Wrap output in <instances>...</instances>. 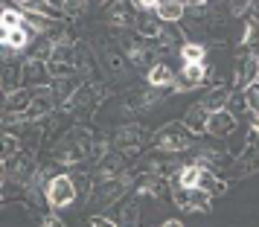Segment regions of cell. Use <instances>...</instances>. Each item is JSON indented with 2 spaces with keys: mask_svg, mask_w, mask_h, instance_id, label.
<instances>
[{
  "mask_svg": "<svg viewBox=\"0 0 259 227\" xmlns=\"http://www.w3.org/2000/svg\"><path fill=\"white\" fill-rule=\"evenodd\" d=\"M9 35H12V29H6V26L0 24V44H9Z\"/></svg>",
  "mask_w": 259,
  "mask_h": 227,
  "instance_id": "15",
  "label": "cell"
},
{
  "mask_svg": "<svg viewBox=\"0 0 259 227\" xmlns=\"http://www.w3.org/2000/svg\"><path fill=\"white\" fill-rule=\"evenodd\" d=\"M247 44H250L253 53H259V29H256V26H250V29H247Z\"/></svg>",
  "mask_w": 259,
  "mask_h": 227,
  "instance_id": "13",
  "label": "cell"
},
{
  "mask_svg": "<svg viewBox=\"0 0 259 227\" xmlns=\"http://www.w3.org/2000/svg\"><path fill=\"white\" fill-rule=\"evenodd\" d=\"M0 24L6 26V29H21L24 26V18L15 12V9H3L0 12Z\"/></svg>",
  "mask_w": 259,
  "mask_h": 227,
  "instance_id": "9",
  "label": "cell"
},
{
  "mask_svg": "<svg viewBox=\"0 0 259 227\" xmlns=\"http://www.w3.org/2000/svg\"><path fill=\"white\" fill-rule=\"evenodd\" d=\"M187 122H189V128H204V114L201 111H192V117H187Z\"/></svg>",
  "mask_w": 259,
  "mask_h": 227,
  "instance_id": "12",
  "label": "cell"
},
{
  "mask_svg": "<svg viewBox=\"0 0 259 227\" xmlns=\"http://www.w3.org/2000/svg\"><path fill=\"white\" fill-rule=\"evenodd\" d=\"M47 195H50V204H53V207H67V204L76 198V187H73V180H70V178L59 175V178L50 180Z\"/></svg>",
  "mask_w": 259,
  "mask_h": 227,
  "instance_id": "1",
  "label": "cell"
},
{
  "mask_svg": "<svg viewBox=\"0 0 259 227\" xmlns=\"http://www.w3.org/2000/svg\"><path fill=\"white\" fill-rule=\"evenodd\" d=\"M154 12H157L160 21H178L184 15V3H178V0H160V3H154Z\"/></svg>",
  "mask_w": 259,
  "mask_h": 227,
  "instance_id": "3",
  "label": "cell"
},
{
  "mask_svg": "<svg viewBox=\"0 0 259 227\" xmlns=\"http://www.w3.org/2000/svg\"><path fill=\"white\" fill-rule=\"evenodd\" d=\"M207 128L215 131V134H227L233 128V120H230L224 111H215V114H210V120H207Z\"/></svg>",
  "mask_w": 259,
  "mask_h": 227,
  "instance_id": "6",
  "label": "cell"
},
{
  "mask_svg": "<svg viewBox=\"0 0 259 227\" xmlns=\"http://www.w3.org/2000/svg\"><path fill=\"white\" fill-rule=\"evenodd\" d=\"M91 227H117V224H114V221H108V218H94Z\"/></svg>",
  "mask_w": 259,
  "mask_h": 227,
  "instance_id": "14",
  "label": "cell"
},
{
  "mask_svg": "<svg viewBox=\"0 0 259 227\" xmlns=\"http://www.w3.org/2000/svg\"><path fill=\"white\" fill-rule=\"evenodd\" d=\"M160 146L172 149V152L187 149L189 146V131H184L181 125H169V128H163V134H160Z\"/></svg>",
  "mask_w": 259,
  "mask_h": 227,
  "instance_id": "2",
  "label": "cell"
},
{
  "mask_svg": "<svg viewBox=\"0 0 259 227\" xmlns=\"http://www.w3.org/2000/svg\"><path fill=\"white\" fill-rule=\"evenodd\" d=\"M26 41H29V29H26V26H21V29H12V35H9V47L21 50V47H26Z\"/></svg>",
  "mask_w": 259,
  "mask_h": 227,
  "instance_id": "10",
  "label": "cell"
},
{
  "mask_svg": "<svg viewBox=\"0 0 259 227\" xmlns=\"http://www.w3.org/2000/svg\"><path fill=\"white\" fill-rule=\"evenodd\" d=\"M181 56H184L187 64H201V59H204V47H201V44H184Z\"/></svg>",
  "mask_w": 259,
  "mask_h": 227,
  "instance_id": "8",
  "label": "cell"
},
{
  "mask_svg": "<svg viewBox=\"0 0 259 227\" xmlns=\"http://www.w3.org/2000/svg\"><path fill=\"white\" fill-rule=\"evenodd\" d=\"M175 79V73L169 70L166 64H157V67H152V73H149V84H154V87H163V84H169Z\"/></svg>",
  "mask_w": 259,
  "mask_h": 227,
  "instance_id": "7",
  "label": "cell"
},
{
  "mask_svg": "<svg viewBox=\"0 0 259 227\" xmlns=\"http://www.w3.org/2000/svg\"><path fill=\"white\" fill-rule=\"evenodd\" d=\"M163 227H181V224H178V221H166Z\"/></svg>",
  "mask_w": 259,
  "mask_h": 227,
  "instance_id": "16",
  "label": "cell"
},
{
  "mask_svg": "<svg viewBox=\"0 0 259 227\" xmlns=\"http://www.w3.org/2000/svg\"><path fill=\"white\" fill-rule=\"evenodd\" d=\"M201 79H204V64H184V70H181L184 87H195Z\"/></svg>",
  "mask_w": 259,
  "mask_h": 227,
  "instance_id": "5",
  "label": "cell"
},
{
  "mask_svg": "<svg viewBox=\"0 0 259 227\" xmlns=\"http://www.w3.org/2000/svg\"><path fill=\"white\" fill-rule=\"evenodd\" d=\"M247 105L259 114V73L253 76V82H250V87H247Z\"/></svg>",
  "mask_w": 259,
  "mask_h": 227,
  "instance_id": "11",
  "label": "cell"
},
{
  "mask_svg": "<svg viewBox=\"0 0 259 227\" xmlns=\"http://www.w3.org/2000/svg\"><path fill=\"white\" fill-rule=\"evenodd\" d=\"M201 172H204V169H198V166H184L181 169V175H178V184H181L184 190H198Z\"/></svg>",
  "mask_w": 259,
  "mask_h": 227,
  "instance_id": "4",
  "label": "cell"
}]
</instances>
